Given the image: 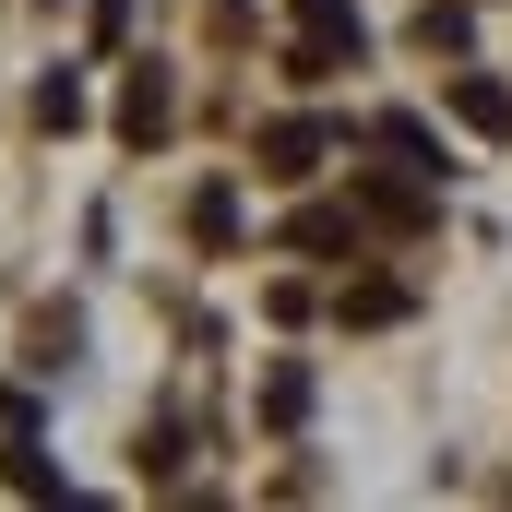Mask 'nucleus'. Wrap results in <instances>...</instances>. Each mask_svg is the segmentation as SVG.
Segmentation results:
<instances>
[{
	"label": "nucleus",
	"instance_id": "obj_5",
	"mask_svg": "<svg viewBox=\"0 0 512 512\" xmlns=\"http://www.w3.org/2000/svg\"><path fill=\"white\" fill-rule=\"evenodd\" d=\"M453 120L501 143V131H512V84H489V72H453Z\"/></svg>",
	"mask_w": 512,
	"mask_h": 512
},
{
	"label": "nucleus",
	"instance_id": "obj_6",
	"mask_svg": "<svg viewBox=\"0 0 512 512\" xmlns=\"http://www.w3.org/2000/svg\"><path fill=\"white\" fill-rule=\"evenodd\" d=\"M286 239H298V251H358V203H310Z\"/></svg>",
	"mask_w": 512,
	"mask_h": 512
},
{
	"label": "nucleus",
	"instance_id": "obj_1",
	"mask_svg": "<svg viewBox=\"0 0 512 512\" xmlns=\"http://www.w3.org/2000/svg\"><path fill=\"white\" fill-rule=\"evenodd\" d=\"M370 48V24H358V0H298V48H286V72L298 84H322V72H346Z\"/></svg>",
	"mask_w": 512,
	"mask_h": 512
},
{
	"label": "nucleus",
	"instance_id": "obj_7",
	"mask_svg": "<svg viewBox=\"0 0 512 512\" xmlns=\"http://www.w3.org/2000/svg\"><path fill=\"white\" fill-rule=\"evenodd\" d=\"M0 477H12L24 501H72V489H60V465H48V453H36L24 429H12V453H0Z\"/></svg>",
	"mask_w": 512,
	"mask_h": 512
},
{
	"label": "nucleus",
	"instance_id": "obj_9",
	"mask_svg": "<svg viewBox=\"0 0 512 512\" xmlns=\"http://www.w3.org/2000/svg\"><path fill=\"white\" fill-rule=\"evenodd\" d=\"M36 120H48V131H84V84H72V72H48V84H36Z\"/></svg>",
	"mask_w": 512,
	"mask_h": 512
},
{
	"label": "nucleus",
	"instance_id": "obj_11",
	"mask_svg": "<svg viewBox=\"0 0 512 512\" xmlns=\"http://www.w3.org/2000/svg\"><path fill=\"white\" fill-rule=\"evenodd\" d=\"M334 310H346V322H405V286H346Z\"/></svg>",
	"mask_w": 512,
	"mask_h": 512
},
{
	"label": "nucleus",
	"instance_id": "obj_3",
	"mask_svg": "<svg viewBox=\"0 0 512 512\" xmlns=\"http://www.w3.org/2000/svg\"><path fill=\"white\" fill-rule=\"evenodd\" d=\"M370 143H382L405 179H441V167H453V155H441V131L417 120V108H382V120H370Z\"/></svg>",
	"mask_w": 512,
	"mask_h": 512
},
{
	"label": "nucleus",
	"instance_id": "obj_4",
	"mask_svg": "<svg viewBox=\"0 0 512 512\" xmlns=\"http://www.w3.org/2000/svg\"><path fill=\"white\" fill-rule=\"evenodd\" d=\"M167 120H179L167 72H131V96H120V143H167Z\"/></svg>",
	"mask_w": 512,
	"mask_h": 512
},
{
	"label": "nucleus",
	"instance_id": "obj_12",
	"mask_svg": "<svg viewBox=\"0 0 512 512\" xmlns=\"http://www.w3.org/2000/svg\"><path fill=\"white\" fill-rule=\"evenodd\" d=\"M417 48H465V0H429L417 12Z\"/></svg>",
	"mask_w": 512,
	"mask_h": 512
},
{
	"label": "nucleus",
	"instance_id": "obj_10",
	"mask_svg": "<svg viewBox=\"0 0 512 512\" xmlns=\"http://www.w3.org/2000/svg\"><path fill=\"white\" fill-rule=\"evenodd\" d=\"M262 417L298 429V417H310V370H274V382H262Z\"/></svg>",
	"mask_w": 512,
	"mask_h": 512
},
{
	"label": "nucleus",
	"instance_id": "obj_8",
	"mask_svg": "<svg viewBox=\"0 0 512 512\" xmlns=\"http://www.w3.org/2000/svg\"><path fill=\"white\" fill-rule=\"evenodd\" d=\"M191 239L227 251V239H239V191H203V203H191Z\"/></svg>",
	"mask_w": 512,
	"mask_h": 512
},
{
	"label": "nucleus",
	"instance_id": "obj_2",
	"mask_svg": "<svg viewBox=\"0 0 512 512\" xmlns=\"http://www.w3.org/2000/svg\"><path fill=\"white\" fill-rule=\"evenodd\" d=\"M262 167H274V179H310V167H322V155H346V120H274L251 143Z\"/></svg>",
	"mask_w": 512,
	"mask_h": 512
}]
</instances>
